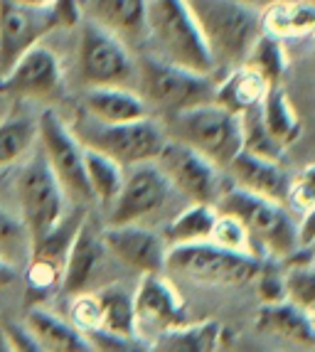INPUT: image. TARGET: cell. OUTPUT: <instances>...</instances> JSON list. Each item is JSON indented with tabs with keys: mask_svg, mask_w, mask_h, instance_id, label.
I'll list each match as a JSON object with an SVG mask.
<instances>
[{
	"mask_svg": "<svg viewBox=\"0 0 315 352\" xmlns=\"http://www.w3.org/2000/svg\"><path fill=\"white\" fill-rule=\"evenodd\" d=\"M204 45L210 50L212 65L234 69L244 65L251 45L261 35V10L246 0H185Z\"/></svg>",
	"mask_w": 315,
	"mask_h": 352,
	"instance_id": "1",
	"label": "cell"
},
{
	"mask_svg": "<svg viewBox=\"0 0 315 352\" xmlns=\"http://www.w3.org/2000/svg\"><path fill=\"white\" fill-rule=\"evenodd\" d=\"M153 57L210 76L215 72L210 50L185 0H148L146 42Z\"/></svg>",
	"mask_w": 315,
	"mask_h": 352,
	"instance_id": "2",
	"label": "cell"
},
{
	"mask_svg": "<svg viewBox=\"0 0 315 352\" xmlns=\"http://www.w3.org/2000/svg\"><path fill=\"white\" fill-rule=\"evenodd\" d=\"M215 207L244 224L261 258H286L301 249L298 222L283 202L241 188H224Z\"/></svg>",
	"mask_w": 315,
	"mask_h": 352,
	"instance_id": "3",
	"label": "cell"
},
{
	"mask_svg": "<svg viewBox=\"0 0 315 352\" xmlns=\"http://www.w3.org/2000/svg\"><path fill=\"white\" fill-rule=\"evenodd\" d=\"M133 84L148 111H158L163 118L215 101V82L210 76L170 65L153 54H143L135 62Z\"/></svg>",
	"mask_w": 315,
	"mask_h": 352,
	"instance_id": "4",
	"label": "cell"
},
{
	"mask_svg": "<svg viewBox=\"0 0 315 352\" xmlns=\"http://www.w3.org/2000/svg\"><path fill=\"white\" fill-rule=\"evenodd\" d=\"M165 135L197 151L219 170H224L229 160L241 151L239 113L227 111L224 106L215 104V101L168 116L165 118Z\"/></svg>",
	"mask_w": 315,
	"mask_h": 352,
	"instance_id": "5",
	"label": "cell"
},
{
	"mask_svg": "<svg viewBox=\"0 0 315 352\" xmlns=\"http://www.w3.org/2000/svg\"><path fill=\"white\" fill-rule=\"evenodd\" d=\"M69 129L74 131L84 148L104 153L111 160H116L121 168L153 163L168 141L163 124H158L153 116L123 121V124H101L82 111Z\"/></svg>",
	"mask_w": 315,
	"mask_h": 352,
	"instance_id": "6",
	"label": "cell"
},
{
	"mask_svg": "<svg viewBox=\"0 0 315 352\" xmlns=\"http://www.w3.org/2000/svg\"><path fill=\"white\" fill-rule=\"evenodd\" d=\"M263 258L249 254L227 252L212 241L170 247L165 269L177 278L199 283V286H244L257 278Z\"/></svg>",
	"mask_w": 315,
	"mask_h": 352,
	"instance_id": "7",
	"label": "cell"
},
{
	"mask_svg": "<svg viewBox=\"0 0 315 352\" xmlns=\"http://www.w3.org/2000/svg\"><path fill=\"white\" fill-rule=\"evenodd\" d=\"M18 200L30 249L37 247L67 214V195L37 148L18 175Z\"/></svg>",
	"mask_w": 315,
	"mask_h": 352,
	"instance_id": "8",
	"label": "cell"
},
{
	"mask_svg": "<svg viewBox=\"0 0 315 352\" xmlns=\"http://www.w3.org/2000/svg\"><path fill=\"white\" fill-rule=\"evenodd\" d=\"M37 141H40V151L50 170L54 173L57 182L65 190L67 200L76 202V205L94 202L87 182V170H84V146L79 143L74 131L52 109L42 111L37 118Z\"/></svg>",
	"mask_w": 315,
	"mask_h": 352,
	"instance_id": "9",
	"label": "cell"
},
{
	"mask_svg": "<svg viewBox=\"0 0 315 352\" xmlns=\"http://www.w3.org/2000/svg\"><path fill=\"white\" fill-rule=\"evenodd\" d=\"M79 76L84 87H131L135 82V59L129 45L109 30L87 20L79 35Z\"/></svg>",
	"mask_w": 315,
	"mask_h": 352,
	"instance_id": "10",
	"label": "cell"
},
{
	"mask_svg": "<svg viewBox=\"0 0 315 352\" xmlns=\"http://www.w3.org/2000/svg\"><path fill=\"white\" fill-rule=\"evenodd\" d=\"M153 163L170 182V188L180 192L182 197H187L190 202L217 205L224 190L222 170L204 155H199L197 151L168 138Z\"/></svg>",
	"mask_w": 315,
	"mask_h": 352,
	"instance_id": "11",
	"label": "cell"
},
{
	"mask_svg": "<svg viewBox=\"0 0 315 352\" xmlns=\"http://www.w3.org/2000/svg\"><path fill=\"white\" fill-rule=\"evenodd\" d=\"M170 182L155 163L131 165L123 173V185L109 207V224H143L158 210H163L170 195Z\"/></svg>",
	"mask_w": 315,
	"mask_h": 352,
	"instance_id": "12",
	"label": "cell"
},
{
	"mask_svg": "<svg viewBox=\"0 0 315 352\" xmlns=\"http://www.w3.org/2000/svg\"><path fill=\"white\" fill-rule=\"evenodd\" d=\"M65 74L57 54L40 42L18 57V62L0 76V94H15L23 99L54 101L62 96Z\"/></svg>",
	"mask_w": 315,
	"mask_h": 352,
	"instance_id": "13",
	"label": "cell"
},
{
	"mask_svg": "<svg viewBox=\"0 0 315 352\" xmlns=\"http://www.w3.org/2000/svg\"><path fill=\"white\" fill-rule=\"evenodd\" d=\"M133 313L135 330L140 338H143V333H153L158 338L168 330L190 323L185 300L163 274H143L140 276V283L133 294Z\"/></svg>",
	"mask_w": 315,
	"mask_h": 352,
	"instance_id": "14",
	"label": "cell"
},
{
	"mask_svg": "<svg viewBox=\"0 0 315 352\" xmlns=\"http://www.w3.org/2000/svg\"><path fill=\"white\" fill-rule=\"evenodd\" d=\"M54 28L57 25L50 6L40 8L18 0H0V76Z\"/></svg>",
	"mask_w": 315,
	"mask_h": 352,
	"instance_id": "15",
	"label": "cell"
},
{
	"mask_svg": "<svg viewBox=\"0 0 315 352\" xmlns=\"http://www.w3.org/2000/svg\"><path fill=\"white\" fill-rule=\"evenodd\" d=\"M106 254H111L126 269L135 274H163L168 244L163 234H158L143 224H109L101 232Z\"/></svg>",
	"mask_w": 315,
	"mask_h": 352,
	"instance_id": "16",
	"label": "cell"
},
{
	"mask_svg": "<svg viewBox=\"0 0 315 352\" xmlns=\"http://www.w3.org/2000/svg\"><path fill=\"white\" fill-rule=\"evenodd\" d=\"M104 256L106 247L104 241H101V232L94 229L91 219L82 217L74 236H72L69 252H67L65 258V271H62V281H59L62 288L72 296L84 294L89 283L99 276V271L104 269Z\"/></svg>",
	"mask_w": 315,
	"mask_h": 352,
	"instance_id": "17",
	"label": "cell"
},
{
	"mask_svg": "<svg viewBox=\"0 0 315 352\" xmlns=\"http://www.w3.org/2000/svg\"><path fill=\"white\" fill-rule=\"evenodd\" d=\"M224 173L234 182V188L249 190V192L263 195V197H271V200L286 205L288 175L281 168V160L261 158L254 153L239 151L229 160Z\"/></svg>",
	"mask_w": 315,
	"mask_h": 352,
	"instance_id": "18",
	"label": "cell"
},
{
	"mask_svg": "<svg viewBox=\"0 0 315 352\" xmlns=\"http://www.w3.org/2000/svg\"><path fill=\"white\" fill-rule=\"evenodd\" d=\"M87 15L126 45L146 42L148 0H87Z\"/></svg>",
	"mask_w": 315,
	"mask_h": 352,
	"instance_id": "19",
	"label": "cell"
},
{
	"mask_svg": "<svg viewBox=\"0 0 315 352\" xmlns=\"http://www.w3.org/2000/svg\"><path fill=\"white\" fill-rule=\"evenodd\" d=\"M82 111L101 124H123L151 116L146 101L131 87H89L82 96Z\"/></svg>",
	"mask_w": 315,
	"mask_h": 352,
	"instance_id": "20",
	"label": "cell"
},
{
	"mask_svg": "<svg viewBox=\"0 0 315 352\" xmlns=\"http://www.w3.org/2000/svg\"><path fill=\"white\" fill-rule=\"evenodd\" d=\"M261 30L279 40L315 37V0H274L261 8Z\"/></svg>",
	"mask_w": 315,
	"mask_h": 352,
	"instance_id": "21",
	"label": "cell"
},
{
	"mask_svg": "<svg viewBox=\"0 0 315 352\" xmlns=\"http://www.w3.org/2000/svg\"><path fill=\"white\" fill-rule=\"evenodd\" d=\"M269 79L249 65H239L229 69L222 82L215 84V104L224 106L227 111L241 113L246 109L261 106V101L269 94Z\"/></svg>",
	"mask_w": 315,
	"mask_h": 352,
	"instance_id": "22",
	"label": "cell"
},
{
	"mask_svg": "<svg viewBox=\"0 0 315 352\" xmlns=\"http://www.w3.org/2000/svg\"><path fill=\"white\" fill-rule=\"evenodd\" d=\"M25 328L35 338L40 350L50 352H89L87 335L76 328L74 323H67L54 313L45 311V308H30L28 318H25Z\"/></svg>",
	"mask_w": 315,
	"mask_h": 352,
	"instance_id": "23",
	"label": "cell"
},
{
	"mask_svg": "<svg viewBox=\"0 0 315 352\" xmlns=\"http://www.w3.org/2000/svg\"><path fill=\"white\" fill-rule=\"evenodd\" d=\"M259 325L269 333L286 338L291 342L315 347V325L313 313L291 303V300H279V303H263L259 311Z\"/></svg>",
	"mask_w": 315,
	"mask_h": 352,
	"instance_id": "24",
	"label": "cell"
},
{
	"mask_svg": "<svg viewBox=\"0 0 315 352\" xmlns=\"http://www.w3.org/2000/svg\"><path fill=\"white\" fill-rule=\"evenodd\" d=\"M217 217V207L207 202H193V205L182 210L173 222L165 227L163 239L170 247H185V244H199V241H210L212 224Z\"/></svg>",
	"mask_w": 315,
	"mask_h": 352,
	"instance_id": "25",
	"label": "cell"
},
{
	"mask_svg": "<svg viewBox=\"0 0 315 352\" xmlns=\"http://www.w3.org/2000/svg\"><path fill=\"white\" fill-rule=\"evenodd\" d=\"M222 342V325L217 320L185 323L155 338V350L168 352H212Z\"/></svg>",
	"mask_w": 315,
	"mask_h": 352,
	"instance_id": "26",
	"label": "cell"
},
{
	"mask_svg": "<svg viewBox=\"0 0 315 352\" xmlns=\"http://www.w3.org/2000/svg\"><path fill=\"white\" fill-rule=\"evenodd\" d=\"M259 111H261V118H263V124H266V129L271 131V135H274L283 148H288L291 143H296L298 138H301L303 126H301V118H298V113L293 111V106H291V101H288L283 89L271 87L266 99H263L261 106H259Z\"/></svg>",
	"mask_w": 315,
	"mask_h": 352,
	"instance_id": "27",
	"label": "cell"
},
{
	"mask_svg": "<svg viewBox=\"0 0 315 352\" xmlns=\"http://www.w3.org/2000/svg\"><path fill=\"white\" fill-rule=\"evenodd\" d=\"M84 170H87L91 200L101 202L104 207H111V202L116 200L118 190L123 185L121 165L109 158V155H104V153L84 148Z\"/></svg>",
	"mask_w": 315,
	"mask_h": 352,
	"instance_id": "28",
	"label": "cell"
},
{
	"mask_svg": "<svg viewBox=\"0 0 315 352\" xmlns=\"http://www.w3.org/2000/svg\"><path fill=\"white\" fill-rule=\"evenodd\" d=\"M101 305V330L123 335V338H140L135 330V313H133V296L121 286H106L99 294Z\"/></svg>",
	"mask_w": 315,
	"mask_h": 352,
	"instance_id": "29",
	"label": "cell"
},
{
	"mask_svg": "<svg viewBox=\"0 0 315 352\" xmlns=\"http://www.w3.org/2000/svg\"><path fill=\"white\" fill-rule=\"evenodd\" d=\"M37 141V121L28 113H10L0 121V168L15 163Z\"/></svg>",
	"mask_w": 315,
	"mask_h": 352,
	"instance_id": "30",
	"label": "cell"
},
{
	"mask_svg": "<svg viewBox=\"0 0 315 352\" xmlns=\"http://www.w3.org/2000/svg\"><path fill=\"white\" fill-rule=\"evenodd\" d=\"M244 65L261 72L269 79L271 87H279V82L283 79V74L288 69V57H286V50H283V40L269 35V32H261L257 37V42L251 45Z\"/></svg>",
	"mask_w": 315,
	"mask_h": 352,
	"instance_id": "31",
	"label": "cell"
},
{
	"mask_svg": "<svg viewBox=\"0 0 315 352\" xmlns=\"http://www.w3.org/2000/svg\"><path fill=\"white\" fill-rule=\"evenodd\" d=\"M239 124H241V151L261 155V158H271V160L283 158V151H286V148L281 146L274 135H271V131L266 129L259 106L241 111Z\"/></svg>",
	"mask_w": 315,
	"mask_h": 352,
	"instance_id": "32",
	"label": "cell"
},
{
	"mask_svg": "<svg viewBox=\"0 0 315 352\" xmlns=\"http://www.w3.org/2000/svg\"><path fill=\"white\" fill-rule=\"evenodd\" d=\"M210 241L215 247H222L227 252H237V254H249V256H259L257 249H254V241H251L246 227L239 219L229 214V212H219L217 210L215 224H212V234ZM261 258V256H259Z\"/></svg>",
	"mask_w": 315,
	"mask_h": 352,
	"instance_id": "33",
	"label": "cell"
},
{
	"mask_svg": "<svg viewBox=\"0 0 315 352\" xmlns=\"http://www.w3.org/2000/svg\"><path fill=\"white\" fill-rule=\"evenodd\" d=\"M283 283H286V300L310 313L315 311V258L288 264V269L283 271Z\"/></svg>",
	"mask_w": 315,
	"mask_h": 352,
	"instance_id": "34",
	"label": "cell"
},
{
	"mask_svg": "<svg viewBox=\"0 0 315 352\" xmlns=\"http://www.w3.org/2000/svg\"><path fill=\"white\" fill-rule=\"evenodd\" d=\"M315 205V163L305 165L293 177H288L286 207L291 212H305Z\"/></svg>",
	"mask_w": 315,
	"mask_h": 352,
	"instance_id": "35",
	"label": "cell"
},
{
	"mask_svg": "<svg viewBox=\"0 0 315 352\" xmlns=\"http://www.w3.org/2000/svg\"><path fill=\"white\" fill-rule=\"evenodd\" d=\"M257 288L259 296H261L263 303H279V300H286V283H283V271H279V266L271 264L263 258L261 269L257 274Z\"/></svg>",
	"mask_w": 315,
	"mask_h": 352,
	"instance_id": "36",
	"label": "cell"
},
{
	"mask_svg": "<svg viewBox=\"0 0 315 352\" xmlns=\"http://www.w3.org/2000/svg\"><path fill=\"white\" fill-rule=\"evenodd\" d=\"M72 323L82 333L101 328V305L96 294H76L74 303H72Z\"/></svg>",
	"mask_w": 315,
	"mask_h": 352,
	"instance_id": "37",
	"label": "cell"
},
{
	"mask_svg": "<svg viewBox=\"0 0 315 352\" xmlns=\"http://www.w3.org/2000/svg\"><path fill=\"white\" fill-rule=\"evenodd\" d=\"M0 249H10V252H23L30 249L28 232H25L23 222L12 219L8 212L0 210Z\"/></svg>",
	"mask_w": 315,
	"mask_h": 352,
	"instance_id": "38",
	"label": "cell"
},
{
	"mask_svg": "<svg viewBox=\"0 0 315 352\" xmlns=\"http://www.w3.org/2000/svg\"><path fill=\"white\" fill-rule=\"evenodd\" d=\"M298 244L301 247H315V205L303 212V219L298 222Z\"/></svg>",
	"mask_w": 315,
	"mask_h": 352,
	"instance_id": "39",
	"label": "cell"
},
{
	"mask_svg": "<svg viewBox=\"0 0 315 352\" xmlns=\"http://www.w3.org/2000/svg\"><path fill=\"white\" fill-rule=\"evenodd\" d=\"M15 281H18V271H15L12 261H8V258L0 256V288L12 286Z\"/></svg>",
	"mask_w": 315,
	"mask_h": 352,
	"instance_id": "40",
	"label": "cell"
},
{
	"mask_svg": "<svg viewBox=\"0 0 315 352\" xmlns=\"http://www.w3.org/2000/svg\"><path fill=\"white\" fill-rule=\"evenodd\" d=\"M18 3H25V6H50L52 0H18Z\"/></svg>",
	"mask_w": 315,
	"mask_h": 352,
	"instance_id": "41",
	"label": "cell"
},
{
	"mask_svg": "<svg viewBox=\"0 0 315 352\" xmlns=\"http://www.w3.org/2000/svg\"><path fill=\"white\" fill-rule=\"evenodd\" d=\"M313 65H315V45H313Z\"/></svg>",
	"mask_w": 315,
	"mask_h": 352,
	"instance_id": "42",
	"label": "cell"
},
{
	"mask_svg": "<svg viewBox=\"0 0 315 352\" xmlns=\"http://www.w3.org/2000/svg\"><path fill=\"white\" fill-rule=\"evenodd\" d=\"M313 325H315V313H313Z\"/></svg>",
	"mask_w": 315,
	"mask_h": 352,
	"instance_id": "43",
	"label": "cell"
},
{
	"mask_svg": "<svg viewBox=\"0 0 315 352\" xmlns=\"http://www.w3.org/2000/svg\"><path fill=\"white\" fill-rule=\"evenodd\" d=\"M313 313H315V311H313Z\"/></svg>",
	"mask_w": 315,
	"mask_h": 352,
	"instance_id": "44",
	"label": "cell"
}]
</instances>
